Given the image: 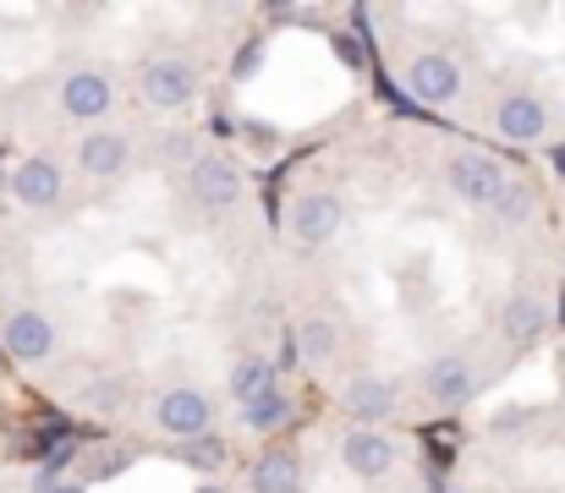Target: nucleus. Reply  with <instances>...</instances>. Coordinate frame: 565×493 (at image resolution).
I'll return each instance as SVG.
<instances>
[{
	"label": "nucleus",
	"mask_w": 565,
	"mask_h": 493,
	"mask_svg": "<svg viewBox=\"0 0 565 493\" xmlns=\"http://www.w3.org/2000/svg\"><path fill=\"white\" fill-rule=\"evenodd\" d=\"M401 94L412 105H423V110H456L461 94H467V66L450 50H439V44L412 50L401 61Z\"/></svg>",
	"instance_id": "nucleus-1"
},
{
	"label": "nucleus",
	"mask_w": 565,
	"mask_h": 493,
	"mask_svg": "<svg viewBox=\"0 0 565 493\" xmlns=\"http://www.w3.org/2000/svg\"><path fill=\"white\" fill-rule=\"evenodd\" d=\"M439 175H445V186H450V197L456 203H467V208H478V214H489L494 203H500V192L511 186V164L500 160V154H489V149H450L445 160H439Z\"/></svg>",
	"instance_id": "nucleus-2"
},
{
	"label": "nucleus",
	"mask_w": 565,
	"mask_h": 493,
	"mask_svg": "<svg viewBox=\"0 0 565 493\" xmlns=\"http://www.w3.org/2000/svg\"><path fill=\"white\" fill-rule=\"evenodd\" d=\"M412 389L423 395V406L428 411H467L478 395H483V367L467 356V351H439V356H428L423 367H417V378H412Z\"/></svg>",
	"instance_id": "nucleus-3"
},
{
	"label": "nucleus",
	"mask_w": 565,
	"mask_h": 493,
	"mask_svg": "<svg viewBox=\"0 0 565 493\" xmlns=\"http://www.w3.org/2000/svg\"><path fill=\"white\" fill-rule=\"evenodd\" d=\"M198 94H203V66L192 55H182V50H160V55H149L138 66V99L149 110H160V116L188 110Z\"/></svg>",
	"instance_id": "nucleus-4"
},
{
	"label": "nucleus",
	"mask_w": 565,
	"mask_h": 493,
	"mask_svg": "<svg viewBox=\"0 0 565 493\" xmlns=\"http://www.w3.org/2000/svg\"><path fill=\"white\" fill-rule=\"evenodd\" d=\"M188 197L203 214H231L247 203V164L231 149H198L188 160Z\"/></svg>",
	"instance_id": "nucleus-5"
},
{
	"label": "nucleus",
	"mask_w": 565,
	"mask_h": 493,
	"mask_svg": "<svg viewBox=\"0 0 565 493\" xmlns=\"http://www.w3.org/2000/svg\"><path fill=\"white\" fill-rule=\"evenodd\" d=\"M116 72L105 61H83V66H66L55 77V110L66 121H83V127H99L110 110H116Z\"/></svg>",
	"instance_id": "nucleus-6"
},
{
	"label": "nucleus",
	"mask_w": 565,
	"mask_h": 493,
	"mask_svg": "<svg viewBox=\"0 0 565 493\" xmlns=\"http://www.w3.org/2000/svg\"><path fill=\"white\" fill-rule=\"evenodd\" d=\"M550 127H555V110L539 88H500L494 105H489V132L511 149H539L550 143Z\"/></svg>",
	"instance_id": "nucleus-7"
},
{
	"label": "nucleus",
	"mask_w": 565,
	"mask_h": 493,
	"mask_svg": "<svg viewBox=\"0 0 565 493\" xmlns=\"http://www.w3.org/2000/svg\"><path fill=\"white\" fill-rule=\"evenodd\" d=\"M347 231V192L335 186H302L291 203H286V242L291 247H330L335 236Z\"/></svg>",
	"instance_id": "nucleus-8"
},
{
	"label": "nucleus",
	"mask_w": 565,
	"mask_h": 493,
	"mask_svg": "<svg viewBox=\"0 0 565 493\" xmlns=\"http://www.w3.org/2000/svg\"><path fill=\"white\" fill-rule=\"evenodd\" d=\"M341 417L352 428H384L390 417H401L406 406V378L401 373H384V367H369V373H352L335 395Z\"/></svg>",
	"instance_id": "nucleus-9"
},
{
	"label": "nucleus",
	"mask_w": 565,
	"mask_h": 493,
	"mask_svg": "<svg viewBox=\"0 0 565 493\" xmlns=\"http://www.w3.org/2000/svg\"><path fill=\"white\" fill-rule=\"evenodd\" d=\"M214 417H220V406H214V395L198 389V384H166V389L154 395V406H149V422H154L166 439H177V444L214 433Z\"/></svg>",
	"instance_id": "nucleus-10"
},
{
	"label": "nucleus",
	"mask_w": 565,
	"mask_h": 493,
	"mask_svg": "<svg viewBox=\"0 0 565 493\" xmlns=\"http://www.w3.org/2000/svg\"><path fill=\"white\" fill-rule=\"evenodd\" d=\"M61 351V324L33 308V302H17L6 319H0V356L17 362V367H44L50 356Z\"/></svg>",
	"instance_id": "nucleus-11"
},
{
	"label": "nucleus",
	"mask_w": 565,
	"mask_h": 493,
	"mask_svg": "<svg viewBox=\"0 0 565 493\" xmlns=\"http://www.w3.org/2000/svg\"><path fill=\"white\" fill-rule=\"evenodd\" d=\"M132 160H138V149H132V138L116 132V127H88V132L77 138V149H72V170H77L83 181H94V186L127 181V175H132Z\"/></svg>",
	"instance_id": "nucleus-12"
},
{
	"label": "nucleus",
	"mask_w": 565,
	"mask_h": 493,
	"mask_svg": "<svg viewBox=\"0 0 565 493\" xmlns=\"http://www.w3.org/2000/svg\"><path fill=\"white\" fill-rule=\"evenodd\" d=\"M335 461H341V472L347 478H358V483H384V478H395V467H401V444L384 433V428H347L341 433V444H335Z\"/></svg>",
	"instance_id": "nucleus-13"
},
{
	"label": "nucleus",
	"mask_w": 565,
	"mask_h": 493,
	"mask_svg": "<svg viewBox=\"0 0 565 493\" xmlns=\"http://www.w3.org/2000/svg\"><path fill=\"white\" fill-rule=\"evenodd\" d=\"M11 203L28 214H55L66 203V164L55 154H22L11 164Z\"/></svg>",
	"instance_id": "nucleus-14"
},
{
	"label": "nucleus",
	"mask_w": 565,
	"mask_h": 493,
	"mask_svg": "<svg viewBox=\"0 0 565 493\" xmlns=\"http://www.w3.org/2000/svg\"><path fill=\"white\" fill-rule=\"evenodd\" d=\"M550 324H555L550 297H544V291H533V286H516V291L500 302V334H505V345H516V351L544 345Z\"/></svg>",
	"instance_id": "nucleus-15"
},
{
	"label": "nucleus",
	"mask_w": 565,
	"mask_h": 493,
	"mask_svg": "<svg viewBox=\"0 0 565 493\" xmlns=\"http://www.w3.org/2000/svg\"><path fill=\"white\" fill-rule=\"evenodd\" d=\"M286 345H291V356H297L308 373H324V367L341 362L347 329L335 324L330 313H297V324H291V334H286Z\"/></svg>",
	"instance_id": "nucleus-16"
},
{
	"label": "nucleus",
	"mask_w": 565,
	"mask_h": 493,
	"mask_svg": "<svg viewBox=\"0 0 565 493\" xmlns=\"http://www.w3.org/2000/svg\"><path fill=\"white\" fill-rule=\"evenodd\" d=\"M247 489L253 493H302L308 489V461L291 444H269L253 467H247Z\"/></svg>",
	"instance_id": "nucleus-17"
},
{
	"label": "nucleus",
	"mask_w": 565,
	"mask_h": 493,
	"mask_svg": "<svg viewBox=\"0 0 565 493\" xmlns=\"http://www.w3.org/2000/svg\"><path fill=\"white\" fill-rule=\"evenodd\" d=\"M269 389H280V362L264 356V351H242L231 367H225V400L242 411L253 400H264Z\"/></svg>",
	"instance_id": "nucleus-18"
},
{
	"label": "nucleus",
	"mask_w": 565,
	"mask_h": 493,
	"mask_svg": "<svg viewBox=\"0 0 565 493\" xmlns=\"http://www.w3.org/2000/svg\"><path fill=\"white\" fill-rule=\"evenodd\" d=\"M236 417H242V428H247V433H264V439H275V433H286V428L297 422V395L280 384V389H269L264 400L242 406Z\"/></svg>",
	"instance_id": "nucleus-19"
},
{
	"label": "nucleus",
	"mask_w": 565,
	"mask_h": 493,
	"mask_svg": "<svg viewBox=\"0 0 565 493\" xmlns=\"http://www.w3.org/2000/svg\"><path fill=\"white\" fill-rule=\"evenodd\" d=\"M533 214H539L533 181H527V175H511V186L500 192V203L489 208V219H494L500 231H522V225H533Z\"/></svg>",
	"instance_id": "nucleus-20"
},
{
	"label": "nucleus",
	"mask_w": 565,
	"mask_h": 493,
	"mask_svg": "<svg viewBox=\"0 0 565 493\" xmlns=\"http://www.w3.org/2000/svg\"><path fill=\"white\" fill-rule=\"evenodd\" d=\"M127 467H132V450H127V444H99V450H83V456H77V472H72V478L94 489V483L121 478Z\"/></svg>",
	"instance_id": "nucleus-21"
},
{
	"label": "nucleus",
	"mask_w": 565,
	"mask_h": 493,
	"mask_svg": "<svg viewBox=\"0 0 565 493\" xmlns=\"http://www.w3.org/2000/svg\"><path fill=\"white\" fill-rule=\"evenodd\" d=\"M177 456L188 461L192 472L214 478V472H225V461H231V444H225V433H203V439H188V444H177Z\"/></svg>",
	"instance_id": "nucleus-22"
},
{
	"label": "nucleus",
	"mask_w": 565,
	"mask_h": 493,
	"mask_svg": "<svg viewBox=\"0 0 565 493\" xmlns=\"http://www.w3.org/2000/svg\"><path fill=\"white\" fill-rule=\"evenodd\" d=\"M88 406L116 411V406H127V389H121V384H99V395H88Z\"/></svg>",
	"instance_id": "nucleus-23"
},
{
	"label": "nucleus",
	"mask_w": 565,
	"mask_h": 493,
	"mask_svg": "<svg viewBox=\"0 0 565 493\" xmlns=\"http://www.w3.org/2000/svg\"><path fill=\"white\" fill-rule=\"evenodd\" d=\"M55 493H94V489H88V483H77V478H61V483H55Z\"/></svg>",
	"instance_id": "nucleus-24"
},
{
	"label": "nucleus",
	"mask_w": 565,
	"mask_h": 493,
	"mask_svg": "<svg viewBox=\"0 0 565 493\" xmlns=\"http://www.w3.org/2000/svg\"><path fill=\"white\" fill-rule=\"evenodd\" d=\"M198 493H225V489H220V483H203V489H198Z\"/></svg>",
	"instance_id": "nucleus-25"
},
{
	"label": "nucleus",
	"mask_w": 565,
	"mask_h": 493,
	"mask_svg": "<svg viewBox=\"0 0 565 493\" xmlns=\"http://www.w3.org/2000/svg\"><path fill=\"white\" fill-rule=\"evenodd\" d=\"M406 493H428V489H406Z\"/></svg>",
	"instance_id": "nucleus-26"
},
{
	"label": "nucleus",
	"mask_w": 565,
	"mask_h": 493,
	"mask_svg": "<svg viewBox=\"0 0 565 493\" xmlns=\"http://www.w3.org/2000/svg\"><path fill=\"white\" fill-rule=\"evenodd\" d=\"M561 170H565V160H561Z\"/></svg>",
	"instance_id": "nucleus-27"
}]
</instances>
